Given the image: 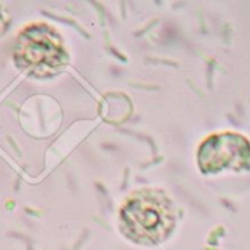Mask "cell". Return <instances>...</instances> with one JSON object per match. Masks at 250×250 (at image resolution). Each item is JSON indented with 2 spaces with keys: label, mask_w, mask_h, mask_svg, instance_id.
I'll return each mask as SVG.
<instances>
[{
  "label": "cell",
  "mask_w": 250,
  "mask_h": 250,
  "mask_svg": "<svg viewBox=\"0 0 250 250\" xmlns=\"http://www.w3.org/2000/svg\"><path fill=\"white\" fill-rule=\"evenodd\" d=\"M7 25H9V24L6 22V19L3 18V15H2V12H0V35H2V34H3V32L6 31Z\"/></svg>",
  "instance_id": "cell-4"
},
{
  "label": "cell",
  "mask_w": 250,
  "mask_h": 250,
  "mask_svg": "<svg viewBox=\"0 0 250 250\" xmlns=\"http://www.w3.org/2000/svg\"><path fill=\"white\" fill-rule=\"evenodd\" d=\"M173 202L161 190H139L120 209V228L126 237L140 244H157L173 230Z\"/></svg>",
  "instance_id": "cell-1"
},
{
  "label": "cell",
  "mask_w": 250,
  "mask_h": 250,
  "mask_svg": "<svg viewBox=\"0 0 250 250\" xmlns=\"http://www.w3.org/2000/svg\"><path fill=\"white\" fill-rule=\"evenodd\" d=\"M13 60L21 70L41 78L59 72L68 57L57 31L47 24L37 22L18 34Z\"/></svg>",
  "instance_id": "cell-2"
},
{
  "label": "cell",
  "mask_w": 250,
  "mask_h": 250,
  "mask_svg": "<svg viewBox=\"0 0 250 250\" xmlns=\"http://www.w3.org/2000/svg\"><path fill=\"white\" fill-rule=\"evenodd\" d=\"M197 161L205 173H218L224 168H249L250 144L236 133L211 136L199 149Z\"/></svg>",
  "instance_id": "cell-3"
}]
</instances>
